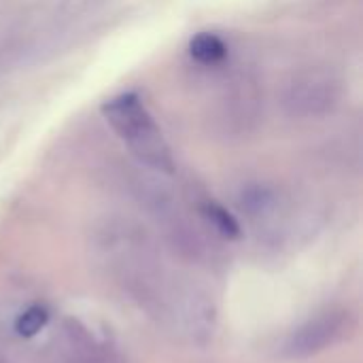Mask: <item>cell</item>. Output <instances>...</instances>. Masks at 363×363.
<instances>
[{
  "label": "cell",
  "instance_id": "cell-1",
  "mask_svg": "<svg viewBox=\"0 0 363 363\" xmlns=\"http://www.w3.org/2000/svg\"><path fill=\"white\" fill-rule=\"evenodd\" d=\"M102 117L145 168L160 174H174L172 149L136 91H123L106 100L102 104Z\"/></svg>",
  "mask_w": 363,
  "mask_h": 363
},
{
  "label": "cell",
  "instance_id": "cell-2",
  "mask_svg": "<svg viewBox=\"0 0 363 363\" xmlns=\"http://www.w3.org/2000/svg\"><path fill=\"white\" fill-rule=\"evenodd\" d=\"M340 100V85L319 70L296 74L281 94V106L291 119H319L330 115Z\"/></svg>",
  "mask_w": 363,
  "mask_h": 363
},
{
  "label": "cell",
  "instance_id": "cell-3",
  "mask_svg": "<svg viewBox=\"0 0 363 363\" xmlns=\"http://www.w3.org/2000/svg\"><path fill=\"white\" fill-rule=\"evenodd\" d=\"M49 363H123L108 347L94 340V336L74 319L64 321Z\"/></svg>",
  "mask_w": 363,
  "mask_h": 363
},
{
  "label": "cell",
  "instance_id": "cell-4",
  "mask_svg": "<svg viewBox=\"0 0 363 363\" xmlns=\"http://www.w3.org/2000/svg\"><path fill=\"white\" fill-rule=\"evenodd\" d=\"M347 328L345 313H325L306 325H302L285 345V353L289 357H308L315 355L330 345H334Z\"/></svg>",
  "mask_w": 363,
  "mask_h": 363
},
{
  "label": "cell",
  "instance_id": "cell-5",
  "mask_svg": "<svg viewBox=\"0 0 363 363\" xmlns=\"http://www.w3.org/2000/svg\"><path fill=\"white\" fill-rule=\"evenodd\" d=\"M187 51H189V57L200 66H219L230 55L225 40L217 36L215 32H198L189 40Z\"/></svg>",
  "mask_w": 363,
  "mask_h": 363
},
{
  "label": "cell",
  "instance_id": "cell-6",
  "mask_svg": "<svg viewBox=\"0 0 363 363\" xmlns=\"http://www.w3.org/2000/svg\"><path fill=\"white\" fill-rule=\"evenodd\" d=\"M279 206V194L268 187V185H247L238 198V208L251 217V219H262V217H268L277 211Z\"/></svg>",
  "mask_w": 363,
  "mask_h": 363
},
{
  "label": "cell",
  "instance_id": "cell-7",
  "mask_svg": "<svg viewBox=\"0 0 363 363\" xmlns=\"http://www.w3.org/2000/svg\"><path fill=\"white\" fill-rule=\"evenodd\" d=\"M200 213L221 236H225L230 240H236V238L242 236V228H240L238 219L225 206H221L219 202H213V200L202 202L200 204Z\"/></svg>",
  "mask_w": 363,
  "mask_h": 363
},
{
  "label": "cell",
  "instance_id": "cell-8",
  "mask_svg": "<svg viewBox=\"0 0 363 363\" xmlns=\"http://www.w3.org/2000/svg\"><path fill=\"white\" fill-rule=\"evenodd\" d=\"M47 321H49V313L43 306H30L15 319V332L21 338H32L47 325Z\"/></svg>",
  "mask_w": 363,
  "mask_h": 363
}]
</instances>
